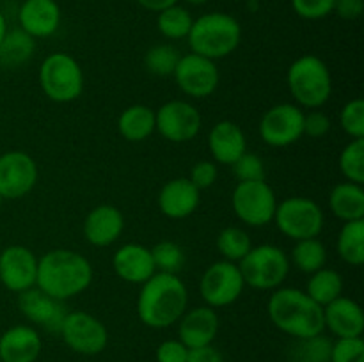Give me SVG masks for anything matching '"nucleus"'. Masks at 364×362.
<instances>
[{"instance_id":"nucleus-21","label":"nucleus","mask_w":364,"mask_h":362,"mask_svg":"<svg viewBox=\"0 0 364 362\" xmlns=\"http://www.w3.org/2000/svg\"><path fill=\"white\" fill-rule=\"evenodd\" d=\"M21 31L34 39L50 38L60 25V7L55 0H25L18 11Z\"/></svg>"},{"instance_id":"nucleus-41","label":"nucleus","mask_w":364,"mask_h":362,"mask_svg":"<svg viewBox=\"0 0 364 362\" xmlns=\"http://www.w3.org/2000/svg\"><path fill=\"white\" fill-rule=\"evenodd\" d=\"M295 14L302 20H323L334 11V0H291Z\"/></svg>"},{"instance_id":"nucleus-42","label":"nucleus","mask_w":364,"mask_h":362,"mask_svg":"<svg viewBox=\"0 0 364 362\" xmlns=\"http://www.w3.org/2000/svg\"><path fill=\"white\" fill-rule=\"evenodd\" d=\"M219 176V169H217L215 162H210V160H201V162L194 163L188 174V180L192 181L194 187H198L199 190L203 188L213 187V183L217 181Z\"/></svg>"},{"instance_id":"nucleus-49","label":"nucleus","mask_w":364,"mask_h":362,"mask_svg":"<svg viewBox=\"0 0 364 362\" xmlns=\"http://www.w3.org/2000/svg\"><path fill=\"white\" fill-rule=\"evenodd\" d=\"M187 4H192V6H203V4H206L208 0H185Z\"/></svg>"},{"instance_id":"nucleus-28","label":"nucleus","mask_w":364,"mask_h":362,"mask_svg":"<svg viewBox=\"0 0 364 362\" xmlns=\"http://www.w3.org/2000/svg\"><path fill=\"white\" fill-rule=\"evenodd\" d=\"M36 52V39L27 32L11 28L0 41V64L6 67H20L32 59Z\"/></svg>"},{"instance_id":"nucleus-46","label":"nucleus","mask_w":364,"mask_h":362,"mask_svg":"<svg viewBox=\"0 0 364 362\" xmlns=\"http://www.w3.org/2000/svg\"><path fill=\"white\" fill-rule=\"evenodd\" d=\"M187 362H224V357L213 344H206V346L191 348Z\"/></svg>"},{"instance_id":"nucleus-25","label":"nucleus","mask_w":364,"mask_h":362,"mask_svg":"<svg viewBox=\"0 0 364 362\" xmlns=\"http://www.w3.org/2000/svg\"><path fill=\"white\" fill-rule=\"evenodd\" d=\"M323 325L336 337H361L364 330L361 305L341 295L323 307Z\"/></svg>"},{"instance_id":"nucleus-37","label":"nucleus","mask_w":364,"mask_h":362,"mask_svg":"<svg viewBox=\"0 0 364 362\" xmlns=\"http://www.w3.org/2000/svg\"><path fill=\"white\" fill-rule=\"evenodd\" d=\"M151 256L156 272L174 273V275H178V272L185 265L183 248L173 240H162L159 243H155V247L151 248Z\"/></svg>"},{"instance_id":"nucleus-35","label":"nucleus","mask_w":364,"mask_h":362,"mask_svg":"<svg viewBox=\"0 0 364 362\" xmlns=\"http://www.w3.org/2000/svg\"><path fill=\"white\" fill-rule=\"evenodd\" d=\"M181 53L176 46L160 43L151 46L144 55V67L156 77H173Z\"/></svg>"},{"instance_id":"nucleus-14","label":"nucleus","mask_w":364,"mask_h":362,"mask_svg":"<svg viewBox=\"0 0 364 362\" xmlns=\"http://www.w3.org/2000/svg\"><path fill=\"white\" fill-rule=\"evenodd\" d=\"M173 77L180 91L196 99L212 96L220 80L215 60H210L192 52L180 57Z\"/></svg>"},{"instance_id":"nucleus-39","label":"nucleus","mask_w":364,"mask_h":362,"mask_svg":"<svg viewBox=\"0 0 364 362\" xmlns=\"http://www.w3.org/2000/svg\"><path fill=\"white\" fill-rule=\"evenodd\" d=\"M329 362H364L363 337H338L333 341Z\"/></svg>"},{"instance_id":"nucleus-51","label":"nucleus","mask_w":364,"mask_h":362,"mask_svg":"<svg viewBox=\"0 0 364 362\" xmlns=\"http://www.w3.org/2000/svg\"><path fill=\"white\" fill-rule=\"evenodd\" d=\"M0 362H2V361H0Z\"/></svg>"},{"instance_id":"nucleus-16","label":"nucleus","mask_w":364,"mask_h":362,"mask_svg":"<svg viewBox=\"0 0 364 362\" xmlns=\"http://www.w3.org/2000/svg\"><path fill=\"white\" fill-rule=\"evenodd\" d=\"M38 258L23 245H9L0 252V283L13 293H21L36 286Z\"/></svg>"},{"instance_id":"nucleus-36","label":"nucleus","mask_w":364,"mask_h":362,"mask_svg":"<svg viewBox=\"0 0 364 362\" xmlns=\"http://www.w3.org/2000/svg\"><path fill=\"white\" fill-rule=\"evenodd\" d=\"M341 174L350 183H364V138H352L338 158Z\"/></svg>"},{"instance_id":"nucleus-33","label":"nucleus","mask_w":364,"mask_h":362,"mask_svg":"<svg viewBox=\"0 0 364 362\" xmlns=\"http://www.w3.org/2000/svg\"><path fill=\"white\" fill-rule=\"evenodd\" d=\"M217 251L223 256V259L231 263H238L245 258L249 251L252 247L251 236L247 234V231H244L242 227L230 226L224 227L219 234H217Z\"/></svg>"},{"instance_id":"nucleus-27","label":"nucleus","mask_w":364,"mask_h":362,"mask_svg":"<svg viewBox=\"0 0 364 362\" xmlns=\"http://www.w3.org/2000/svg\"><path fill=\"white\" fill-rule=\"evenodd\" d=\"M329 209L343 222L364 219L363 185L343 181L338 183L329 194Z\"/></svg>"},{"instance_id":"nucleus-1","label":"nucleus","mask_w":364,"mask_h":362,"mask_svg":"<svg viewBox=\"0 0 364 362\" xmlns=\"http://www.w3.org/2000/svg\"><path fill=\"white\" fill-rule=\"evenodd\" d=\"M92 283V266L85 256L71 248H53L38 259L36 287L55 300H70Z\"/></svg>"},{"instance_id":"nucleus-17","label":"nucleus","mask_w":364,"mask_h":362,"mask_svg":"<svg viewBox=\"0 0 364 362\" xmlns=\"http://www.w3.org/2000/svg\"><path fill=\"white\" fill-rule=\"evenodd\" d=\"M18 309L31 323L55 334H59L60 325L68 314L64 302L48 297L36 286L18 293Z\"/></svg>"},{"instance_id":"nucleus-24","label":"nucleus","mask_w":364,"mask_h":362,"mask_svg":"<svg viewBox=\"0 0 364 362\" xmlns=\"http://www.w3.org/2000/svg\"><path fill=\"white\" fill-rule=\"evenodd\" d=\"M43 343L38 330L31 325L9 327L0 336V361L36 362L41 355Z\"/></svg>"},{"instance_id":"nucleus-31","label":"nucleus","mask_w":364,"mask_h":362,"mask_svg":"<svg viewBox=\"0 0 364 362\" xmlns=\"http://www.w3.org/2000/svg\"><path fill=\"white\" fill-rule=\"evenodd\" d=\"M291 261L295 268L302 273H315L316 270L323 268L327 263V248L318 238H308V240L295 241L291 248Z\"/></svg>"},{"instance_id":"nucleus-38","label":"nucleus","mask_w":364,"mask_h":362,"mask_svg":"<svg viewBox=\"0 0 364 362\" xmlns=\"http://www.w3.org/2000/svg\"><path fill=\"white\" fill-rule=\"evenodd\" d=\"M340 124L350 138H364V102L361 98L345 103L340 112Z\"/></svg>"},{"instance_id":"nucleus-47","label":"nucleus","mask_w":364,"mask_h":362,"mask_svg":"<svg viewBox=\"0 0 364 362\" xmlns=\"http://www.w3.org/2000/svg\"><path fill=\"white\" fill-rule=\"evenodd\" d=\"M180 0H137V4L141 7H144V9L148 11H153V13H160V11L167 9V7L174 6V4H178Z\"/></svg>"},{"instance_id":"nucleus-22","label":"nucleus","mask_w":364,"mask_h":362,"mask_svg":"<svg viewBox=\"0 0 364 362\" xmlns=\"http://www.w3.org/2000/svg\"><path fill=\"white\" fill-rule=\"evenodd\" d=\"M112 266L116 275L128 284H144L156 273L151 248L141 243H124L114 252Z\"/></svg>"},{"instance_id":"nucleus-15","label":"nucleus","mask_w":364,"mask_h":362,"mask_svg":"<svg viewBox=\"0 0 364 362\" xmlns=\"http://www.w3.org/2000/svg\"><path fill=\"white\" fill-rule=\"evenodd\" d=\"M38 163L25 151H7L0 155V195L9 201L31 194L38 183Z\"/></svg>"},{"instance_id":"nucleus-29","label":"nucleus","mask_w":364,"mask_h":362,"mask_svg":"<svg viewBox=\"0 0 364 362\" xmlns=\"http://www.w3.org/2000/svg\"><path fill=\"white\" fill-rule=\"evenodd\" d=\"M304 291L311 300L326 307L327 304L336 300L343 293V277L336 270L323 266V268L316 270L315 273H309Z\"/></svg>"},{"instance_id":"nucleus-8","label":"nucleus","mask_w":364,"mask_h":362,"mask_svg":"<svg viewBox=\"0 0 364 362\" xmlns=\"http://www.w3.org/2000/svg\"><path fill=\"white\" fill-rule=\"evenodd\" d=\"M272 222H276L277 229L284 236L299 241L318 238L326 219H323V212L318 202L309 197H302V195H294V197L277 202Z\"/></svg>"},{"instance_id":"nucleus-45","label":"nucleus","mask_w":364,"mask_h":362,"mask_svg":"<svg viewBox=\"0 0 364 362\" xmlns=\"http://www.w3.org/2000/svg\"><path fill=\"white\" fill-rule=\"evenodd\" d=\"M364 11L363 0H334V11L343 20H358Z\"/></svg>"},{"instance_id":"nucleus-4","label":"nucleus","mask_w":364,"mask_h":362,"mask_svg":"<svg viewBox=\"0 0 364 362\" xmlns=\"http://www.w3.org/2000/svg\"><path fill=\"white\" fill-rule=\"evenodd\" d=\"M192 53L210 60L224 59L238 48L242 41V27L235 16L220 11L196 18L187 35Z\"/></svg>"},{"instance_id":"nucleus-3","label":"nucleus","mask_w":364,"mask_h":362,"mask_svg":"<svg viewBox=\"0 0 364 362\" xmlns=\"http://www.w3.org/2000/svg\"><path fill=\"white\" fill-rule=\"evenodd\" d=\"M270 322L294 339L323 334V307L299 287H277L267 304Z\"/></svg>"},{"instance_id":"nucleus-9","label":"nucleus","mask_w":364,"mask_h":362,"mask_svg":"<svg viewBox=\"0 0 364 362\" xmlns=\"http://www.w3.org/2000/svg\"><path fill=\"white\" fill-rule=\"evenodd\" d=\"M231 208L240 222L251 227H263L272 222L276 215V192L265 180L238 181L231 194Z\"/></svg>"},{"instance_id":"nucleus-30","label":"nucleus","mask_w":364,"mask_h":362,"mask_svg":"<svg viewBox=\"0 0 364 362\" xmlns=\"http://www.w3.org/2000/svg\"><path fill=\"white\" fill-rule=\"evenodd\" d=\"M336 248L340 258L350 266H361L364 263V219L350 220L341 226L338 234Z\"/></svg>"},{"instance_id":"nucleus-11","label":"nucleus","mask_w":364,"mask_h":362,"mask_svg":"<svg viewBox=\"0 0 364 362\" xmlns=\"http://www.w3.org/2000/svg\"><path fill=\"white\" fill-rule=\"evenodd\" d=\"M59 336L75 353L87 355V357L102 353L109 344L107 327L96 316L85 311L68 312L60 325Z\"/></svg>"},{"instance_id":"nucleus-18","label":"nucleus","mask_w":364,"mask_h":362,"mask_svg":"<svg viewBox=\"0 0 364 362\" xmlns=\"http://www.w3.org/2000/svg\"><path fill=\"white\" fill-rule=\"evenodd\" d=\"M159 209L164 216L181 220L191 216L201 202V190L188 177H174L159 192Z\"/></svg>"},{"instance_id":"nucleus-34","label":"nucleus","mask_w":364,"mask_h":362,"mask_svg":"<svg viewBox=\"0 0 364 362\" xmlns=\"http://www.w3.org/2000/svg\"><path fill=\"white\" fill-rule=\"evenodd\" d=\"M333 341L323 334L295 339V344L290 350V357L294 362H329Z\"/></svg>"},{"instance_id":"nucleus-12","label":"nucleus","mask_w":364,"mask_h":362,"mask_svg":"<svg viewBox=\"0 0 364 362\" xmlns=\"http://www.w3.org/2000/svg\"><path fill=\"white\" fill-rule=\"evenodd\" d=\"M258 131L270 148H288L304 135V110L294 103H277L263 114Z\"/></svg>"},{"instance_id":"nucleus-6","label":"nucleus","mask_w":364,"mask_h":362,"mask_svg":"<svg viewBox=\"0 0 364 362\" xmlns=\"http://www.w3.org/2000/svg\"><path fill=\"white\" fill-rule=\"evenodd\" d=\"M237 265L240 268L245 286L259 291H274L281 287L290 272L288 254L272 243L251 247V251Z\"/></svg>"},{"instance_id":"nucleus-26","label":"nucleus","mask_w":364,"mask_h":362,"mask_svg":"<svg viewBox=\"0 0 364 362\" xmlns=\"http://www.w3.org/2000/svg\"><path fill=\"white\" fill-rule=\"evenodd\" d=\"M117 131L128 142H142L155 133V110L135 103L127 106L117 119Z\"/></svg>"},{"instance_id":"nucleus-48","label":"nucleus","mask_w":364,"mask_h":362,"mask_svg":"<svg viewBox=\"0 0 364 362\" xmlns=\"http://www.w3.org/2000/svg\"><path fill=\"white\" fill-rule=\"evenodd\" d=\"M9 31L7 28V21H6V16L2 14V11H0V41L4 39V35H6V32Z\"/></svg>"},{"instance_id":"nucleus-44","label":"nucleus","mask_w":364,"mask_h":362,"mask_svg":"<svg viewBox=\"0 0 364 362\" xmlns=\"http://www.w3.org/2000/svg\"><path fill=\"white\" fill-rule=\"evenodd\" d=\"M188 348L180 339H166L156 348V362H187Z\"/></svg>"},{"instance_id":"nucleus-40","label":"nucleus","mask_w":364,"mask_h":362,"mask_svg":"<svg viewBox=\"0 0 364 362\" xmlns=\"http://www.w3.org/2000/svg\"><path fill=\"white\" fill-rule=\"evenodd\" d=\"M233 170L235 177L238 181H262L265 180V163L255 153L245 151L233 165H230Z\"/></svg>"},{"instance_id":"nucleus-19","label":"nucleus","mask_w":364,"mask_h":362,"mask_svg":"<svg viewBox=\"0 0 364 362\" xmlns=\"http://www.w3.org/2000/svg\"><path fill=\"white\" fill-rule=\"evenodd\" d=\"M219 332V316L215 309L208 305L188 309L178 319V339L191 350V348L212 344Z\"/></svg>"},{"instance_id":"nucleus-13","label":"nucleus","mask_w":364,"mask_h":362,"mask_svg":"<svg viewBox=\"0 0 364 362\" xmlns=\"http://www.w3.org/2000/svg\"><path fill=\"white\" fill-rule=\"evenodd\" d=\"M201 124L199 110L185 99H171L155 110V131L174 144L194 141L201 131Z\"/></svg>"},{"instance_id":"nucleus-32","label":"nucleus","mask_w":364,"mask_h":362,"mask_svg":"<svg viewBox=\"0 0 364 362\" xmlns=\"http://www.w3.org/2000/svg\"><path fill=\"white\" fill-rule=\"evenodd\" d=\"M194 18H192L191 11L185 9L180 4L167 7V9L160 11L156 16V28L160 34L167 39H187L188 32H191Z\"/></svg>"},{"instance_id":"nucleus-5","label":"nucleus","mask_w":364,"mask_h":362,"mask_svg":"<svg viewBox=\"0 0 364 362\" xmlns=\"http://www.w3.org/2000/svg\"><path fill=\"white\" fill-rule=\"evenodd\" d=\"M287 84L301 109H322L333 94V77L329 67L313 53L301 55L290 64Z\"/></svg>"},{"instance_id":"nucleus-20","label":"nucleus","mask_w":364,"mask_h":362,"mask_svg":"<svg viewBox=\"0 0 364 362\" xmlns=\"http://www.w3.org/2000/svg\"><path fill=\"white\" fill-rule=\"evenodd\" d=\"M124 229V216L112 204H100L87 213L84 220V236L95 247H109L116 243Z\"/></svg>"},{"instance_id":"nucleus-50","label":"nucleus","mask_w":364,"mask_h":362,"mask_svg":"<svg viewBox=\"0 0 364 362\" xmlns=\"http://www.w3.org/2000/svg\"><path fill=\"white\" fill-rule=\"evenodd\" d=\"M2 202H4V197H2V195H0V206H2Z\"/></svg>"},{"instance_id":"nucleus-2","label":"nucleus","mask_w":364,"mask_h":362,"mask_svg":"<svg viewBox=\"0 0 364 362\" xmlns=\"http://www.w3.org/2000/svg\"><path fill=\"white\" fill-rule=\"evenodd\" d=\"M188 291L174 273L156 272L141 284L137 295V316L149 329H167L178 323L187 311Z\"/></svg>"},{"instance_id":"nucleus-43","label":"nucleus","mask_w":364,"mask_h":362,"mask_svg":"<svg viewBox=\"0 0 364 362\" xmlns=\"http://www.w3.org/2000/svg\"><path fill=\"white\" fill-rule=\"evenodd\" d=\"M331 119L326 112L320 109L304 112V135L311 138H322L329 133Z\"/></svg>"},{"instance_id":"nucleus-10","label":"nucleus","mask_w":364,"mask_h":362,"mask_svg":"<svg viewBox=\"0 0 364 362\" xmlns=\"http://www.w3.org/2000/svg\"><path fill=\"white\" fill-rule=\"evenodd\" d=\"M244 287L245 283L238 265L226 259L212 263L199 279V295L212 309L235 304L240 298Z\"/></svg>"},{"instance_id":"nucleus-7","label":"nucleus","mask_w":364,"mask_h":362,"mask_svg":"<svg viewBox=\"0 0 364 362\" xmlns=\"http://www.w3.org/2000/svg\"><path fill=\"white\" fill-rule=\"evenodd\" d=\"M39 85L52 102L71 103L84 91V71L70 53H50L39 66Z\"/></svg>"},{"instance_id":"nucleus-23","label":"nucleus","mask_w":364,"mask_h":362,"mask_svg":"<svg viewBox=\"0 0 364 362\" xmlns=\"http://www.w3.org/2000/svg\"><path fill=\"white\" fill-rule=\"evenodd\" d=\"M208 149L217 163L233 165L247 151V138L235 121L224 119L213 124L210 130Z\"/></svg>"}]
</instances>
